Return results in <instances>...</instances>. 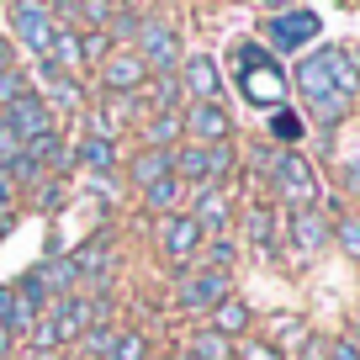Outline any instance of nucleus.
<instances>
[{
	"mask_svg": "<svg viewBox=\"0 0 360 360\" xmlns=\"http://www.w3.org/2000/svg\"><path fill=\"white\" fill-rule=\"evenodd\" d=\"M233 58H238V90H244L255 106H276V112H281V101H286L281 64L255 43H233Z\"/></svg>",
	"mask_w": 360,
	"mask_h": 360,
	"instance_id": "obj_1",
	"label": "nucleus"
},
{
	"mask_svg": "<svg viewBox=\"0 0 360 360\" xmlns=\"http://www.w3.org/2000/svg\"><path fill=\"white\" fill-rule=\"evenodd\" d=\"M297 85H302V96H307V106H313L318 117H323L328 127L345 117V96L334 90V75H328V48L323 53H313V58H302L297 64Z\"/></svg>",
	"mask_w": 360,
	"mask_h": 360,
	"instance_id": "obj_2",
	"label": "nucleus"
},
{
	"mask_svg": "<svg viewBox=\"0 0 360 360\" xmlns=\"http://www.w3.org/2000/svg\"><path fill=\"white\" fill-rule=\"evenodd\" d=\"M6 127L16 133V143H32V138H43V133H53V112H48V101L37 96V90H27V96H16L11 106H6Z\"/></svg>",
	"mask_w": 360,
	"mask_h": 360,
	"instance_id": "obj_3",
	"label": "nucleus"
},
{
	"mask_svg": "<svg viewBox=\"0 0 360 360\" xmlns=\"http://www.w3.org/2000/svg\"><path fill=\"white\" fill-rule=\"evenodd\" d=\"M276 191H281V202H292L297 212H302V207H313V202H318L313 165H307V159H297V154H286L281 165H276Z\"/></svg>",
	"mask_w": 360,
	"mask_h": 360,
	"instance_id": "obj_4",
	"label": "nucleus"
},
{
	"mask_svg": "<svg viewBox=\"0 0 360 360\" xmlns=\"http://www.w3.org/2000/svg\"><path fill=\"white\" fill-rule=\"evenodd\" d=\"M11 27H16V37L27 43V53H32V58H48L53 22H48V11L37 6V0H16V6H11Z\"/></svg>",
	"mask_w": 360,
	"mask_h": 360,
	"instance_id": "obj_5",
	"label": "nucleus"
},
{
	"mask_svg": "<svg viewBox=\"0 0 360 360\" xmlns=\"http://www.w3.org/2000/svg\"><path fill=\"white\" fill-rule=\"evenodd\" d=\"M186 122V133H191V143L196 148H217V143H228V112L217 101H191V112L180 117Z\"/></svg>",
	"mask_w": 360,
	"mask_h": 360,
	"instance_id": "obj_6",
	"label": "nucleus"
},
{
	"mask_svg": "<svg viewBox=\"0 0 360 360\" xmlns=\"http://www.w3.org/2000/svg\"><path fill=\"white\" fill-rule=\"evenodd\" d=\"M138 48H143V69L154 64L159 75H169V69H175V58H180V43H175V32H169L165 22H143L138 27Z\"/></svg>",
	"mask_w": 360,
	"mask_h": 360,
	"instance_id": "obj_7",
	"label": "nucleus"
},
{
	"mask_svg": "<svg viewBox=\"0 0 360 360\" xmlns=\"http://www.w3.org/2000/svg\"><path fill=\"white\" fill-rule=\"evenodd\" d=\"M90 318H96V302H85V297H53V318H48V334L58 339H79L90 328Z\"/></svg>",
	"mask_w": 360,
	"mask_h": 360,
	"instance_id": "obj_8",
	"label": "nucleus"
},
{
	"mask_svg": "<svg viewBox=\"0 0 360 360\" xmlns=\"http://www.w3.org/2000/svg\"><path fill=\"white\" fill-rule=\"evenodd\" d=\"M223 297H228V276H223V270H196V276L180 281L175 302L180 307H217Z\"/></svg>",
	"mask_w": 360,
	"mask_h": 360,
	"instance_id": "obj_9",
	"label": "nucleus"
},
{
	"mask_svg": "<svg viewBox=\"0 0 360 360\" xmlns=\"http://www.w3.org/2000/svg\"><path fill=\"white\" fill-rule=\"evenodd\" d=\"M196 249H202V228H196V217H165V255L175 259L180 270L196 259Z\"/></svg>",
	"mask_w": 360,
	"mask_h": 360,
	"instance_id": "obj_10",
	"label": "nucleus"
},
{
	"mask_svg": "<svg viewBox=\"0 0 360 360\" xmlns=\"http://www.w3.org/2000/svg\"><path fill=\"white\" fill-rule=\"evenodd\" d=\"M313 37H318V16L313 11H281L276 22H270V43L281 48V53H286V48L313 43Z\"/></svg>",
	"mask_w": 360,
	"mask_h": 360,
	"instance_id": "obj_11",
	"label": "nucleus"
},
{
	"mask_svg": "<svg viewBox=\"0 0 360 360\" xmlns=\"http://www.w3.org/2000/svg\"><path fill=\"white\" fill-rule=\"evenodd\" d=\"M143 75H148V69H143V58H138V53H112L101 64V85L117 90V96H133V90L143 85Z\"/></svg>",
	"mask_w": 360,
	"mask_h": 360,
	"instance_id": "obj_12",
	"label": "nucleus"
},
{
	"mask_svg": "<svg viewBox=\"0 0 360 360\" xmlns=\"http://www.w3.org/2000/svg\"><path fill=\"white\" fill-rule=\"evenodd\" d=\"M323 238H328L323 212H318V207H302V212L292 217V249H297L302 259H313L318 249H323Z\"/></svg>",
	"mask_w": 360,
	"mask_h": 360,
	"instance_id": "obj_13",
	"label": "nucleus"
},
{
	"mask_svg": "<svg viewBox=\"0 0 360 360\" xmlns=\"http://www.w3.org/2000/svg\"><path fill=\"white\" fill-rule=\"evenodd\" d=\"M186 90H191L196 101H217V90H223V79H217V64L207 53L186 58Z\"/></svg>",
	"mask_w": 360,
	"mask_h": 360,
	"instance_id": "obj_14",
	"label": "nucleus"
},
{
	"mask_svg": "<svg viewBox=\"0 0 360 360\" xmlns=\"http://www.w3.org/2000/svg\"><path fill=\"white\" fill-rule=\"evenodd\" d=\"M328 75H334V90L345 96V106L360 96V64L345 53V48H328Z\"/></svg>",
	"mask_w": 360,
	"mask_h": 360,
	"instance_id": "obj_15",
	"label": "nucleus"
},
{
	"mask_svg": "<svg viewBox=\"0 0 360 360\" xmlns=\"http://www.w3.org/2000/svg\"><path fill=\"white\" fill-rule=\"evenodd\" d=\"M169 175H175V165H169V148H148V154L133 159V180L143 186V191H148V186H159V180H169Z\"/></svg>",
	"mask_w": 360,
	"mask_h": 360,
	"instance_id": "obj_16",
	"label": "nucleus"
},
{
	"mask_svg": "<svg viewBox=\"0 0 360 360\" xmlns=\"http://www.w3.org/2000/svg\"><path fill=\"white\" fill-rule=\"evenodd\" d=\"M37 313L22 302V297L11 292V286H0V328H11V334H22V328H32Z\"/></svg>",
	"mask_w": 360,
	"mask_h": 360,
	"instance_id": "obj_17",
	"label": "nucleus"
},
{
	"mask_svg": "<svg viewBox=\"0 0 360 360\" xmlns=\"http://www.w3.org/2000/svg\"><path fill=\"white\" fill-rule=\"evenodd\" d=\"M191 217H196V228H202V233H207V228H223V223H228V191H217V186H212V191H202Z\"/></svg>",
	"mask_w": 360,
	"mask_h": 360,
	"instance_id": "obj_18",
	"label": "nucleus"
},
{
	"mask_svg": "<svg viewBox=\"0 0 360 360\" xmlns=\"http://www.w3.org/2000/svg\"><path fill=\"white\" fill-rule=\"evenodd\" d=\"M169 165H175V180L186 175V180H196V186H212V175H207V148L186 143L180 154H169Z\"/></svg>",
	"mask_w": 360,
	"mask_h": 360,
	"instance_id": "obj_19",
	"label": "nucleus"
},
{
	"mask_svg": "<svg viewBox=\"0 0 360 360\" xmlns=\"http://www.w3.org/2000/svg\"><path fill=\"white\" fill-rule=\"evenodd\" d=\"M48 64L69 75V69L79 64V37L75 32H53V43H48Z\"/></svg>",
	"mask_w": 360,
	"mask_h": 360,
	"instance_id": "obj_20",
	"label": "nucleus"
},
{
	"mask_svg": "<svg viewBox=\"0 0 360 360\" xmlns=\"http://www.w3.org/2000/svg\"><path fill=\"white\" fill-rule=\"evenodd\" d=\"M37 276H43V286H48V292H58V297H69V286L79 281L75 259H53V265H43V270H37Z\"/></svg>",
	"mask_w": 360,
	"mask_h": 360,
	"instance_id": "obj_21",
	"label": "nucleus"
},
{
	"mask_svg": "<svg viewBox=\"0 0 360 360\" xmlns=\"http://www.w3.org/2000/svg\"><path fill=\"white\" fill-rule=\"evenodd\" d=\"M180 133H186V122H180L175 112H159L154 122H148V143H154V148H169Z\"/></svg>",
	"mask_w": 360,
	"mask_h": 360,
	"instance_id": "obj_22",
	"label": "nucleus"
},
{
	"mask_svg": "<svg viewBox=\"0 0 360 360\" xmlns=\"http://www.w3.org/2000/svg\"><path fill=\"white\" fill-rule=\"evenodd\" d=\"M249 323V307L244 302H233V297H223V302H217V334H238V328Z\"/></svg>",
	"mask_w": 360,
	"mask_h": 360,
	"instance_id": "obj_23",
	"label": "nucleus"
},
{
	"mask_svg": "<svg viewBox=\"0 0 360 360\" xmlns=\"http://www.w3.org/2000/svg\"><path fill=\"white\" fill-rule=\"evenodd\" d=\"M191 360H228V339L217 334V328L196 334V339H191Z\"/></svg>",
	"mask_w": 360,
	"mask_h": 360,
	"instance_id": "obj_24",
	"label": "nucleus"
},
{
	"mask_svg": "<svg viewBox=\"0 0 360 360\" xmlns=\"http://www.w3.org/2000/svg\"><path fill=\"white\" fill-rule=\"evenodd\" d=\"M79 159H85L90 169H112V165H117V148H112V138H101V133H96L85 148H79Z\"/></svg>",
	"mask_w": 360,
	"mask_h": 360,
	"instance_id": "obj_25",
	"label": "nucleus"
},
{
	"mask_svg": "<svg viewBox=\"0 0 360 360\" xmlns=\"http://www.w3.org/2000/svg\"><path fill=\"white\" fill-rule=\"evenodd\" d=\"M75 270L79 276H101L106 270V238H90V244L75 255Z\"/></svg>",
	"mask_w": 360,
	"mask_h": 360,
	"instance_id": "obj_26",
	"label": "nucleus"
},
{
	"mask_svg": "<svg viewBox=\"0 0 360 360\" xmlns=\"http://www.w3.org/2000/svg\"><path fill=\"white\" fill-rule=\"evenodd\" d=\"M270 138H276V143H297V138H302V117L297 112H276L270 117Z\"/></svg>",
	"mask_w": 360,
	"mask_h": 360,
	"instance_id": "obj_27",
	"label": "nucleus"
},
{
	"mask_svg": "<svg viewBox=\"0 0 360 360\" xmlns=\"http://www.w3.org/2000/svg\"><path fill=\"white\" fill-rule=\"evenodd\" d=\"M11 292H16V297H22V302H27V307H32V313H37V307H43V302H48V286H43V276H37V270H32V276H22V281H16V286H11Z\"/></svg>",
	"mask_w": 360,
	"mask_h": 360,
	"instance_id": "obj_28",
	"label": "nucleus"
},
{
	"mask_svg": "<svg viewBox=\"0 0 360 360\" xmlns=\"http://www.w3.org/2000/svg\"><path fill=\"white\" fill-rule=\"evenodd\" d=\"M16 96H27V79L16 75V69H0V112H6Z\"/></svg>",
	"mask_w": 360,
	"mask_h": 360,
	"instance_id": "obj_29",
	"label": "nucleus"
},
{
	"mask_svg": "<svg viewBox=\"0 0 360 360\" xmlns=\"http://www.w3.org/2000/svg\"><path fill=\"white\" fill-rule=\"evenodd\" d=\"M249 233H255L259 255H270V207H255V212H249Z\"/></svg>",
	"mask_w": 360,
	"mask_h": 360,
	"instance_id": "obj_30",
	"label": "nucleus"
},
{
	"mask_svg": "<svg viewBox=\"0 0 360 360\" xmlns=\"http://www.w3.org/2000/svg\"><path fill=\"white\" fill-rule=\"evenodd\" d=\"M228 169H233V148H228V143L207 148V175H212V180H223Z\"/></svg>",
	"mask_w": 360,
	"mask_h": 360,
	"instance_id": "obj_31",
	"label": "nucleus"
},
{
	"mask_svg": "<svg viewBox=\"0 0 360 360\" xmlns=\"http://www.w3.org/2000/svg\"><path fill=\"white\" fill-rule=\"evenodd\" d=\"M339 244L349 259H360V217H339Z\"/></svg>",
	"mask_w": 360,
	"mask_h": 360,
	"instance_id": "obj_32",
	"label": "nucleus"
},
{
	"mask_svg": "<svg viewBox=\"0 0 360 360\" xmlns=\"http://www.w3.org/2000/svg\"><path fill=\"white\" fill-rule=\"evenodd\" d=\"M143 345H148L143 334H122V339L112 345V360H143Z\"/></svg>",
	"mask_w": 360,
	"mask_h": 360,
	"instance_id": "obj_33",
	"label": "nucleus"
},
{
	"mask_svg": "<svg viewBox=\"0 0 360 360\" xmlns=\"http://www.w3.org/2000/svg\"><path fill=\"white\" fill-rule=\"evenodd\" d=\"M79 339H85V349H90V360H101V355H112V345H117V339H112V334H106V328H85V334H79Z\"/></svg>",
	"mask_w": 360,
	"mask_h": 360,
	"instance_id": "obj_34",
	"label": "nucleus"
},
{
	"mask_svg": "<svg viewBox=\"0 0 360 360\" xmlns=\"http://www.w3.org/2000/svg\"><path fill=\"white\" fill-rule=\"evenodd\" d=\"M233 255H238V249H233V238H217V244L207 249V265H212V270H223V276H228V265H233Z\"/></svg>",
	"mask_w": 360,
	"mask_h": 360,
	"instance_id": "obj_35",
	"label": "nucleus"
},
{
	"mask_svg": "<svg viewBox=\"0 0 360 360\" xmlns=\"http://www.w3.org/2000/svg\"><path fill=\"white\" fill-rule=\"evenodd\" d=\"M180 196V180L169 175V180H159V186H148V207H169Z\"/></svg>",
	"mask_w": 360,
	"mask_h": 360,
	"instance_id": "obj_36",
	"label": "nucleus"
},
{
	"mask_svg": "<svg viewBox=\"0 0 360 360\" xmlns=\"http://www.w3.org/2000/svg\"><path fill=\"white\" fill-rule=\"evenodd\" d=\"M79 58H106V32H90V37H79Z\"/></svg>",
	"mask_w": 360,
	"mask_h": 360,
	"instance_id": "obj_37",
	"label": "nucleus"
},
{
	"mask_svg": "<svg viewBox=\"0 0 360 360\" xmlns=\"http://www.w3.org/2000/svg\"><path fill=\"white\" fill-rule=\"evenodd\" d=\"M323 360H360V349L349 345V339H334V345L323 349Z\"/></svg>",
	"mask_w": 360,
	"mask_h": 360,
	"instance_id": "obj_38",
	"label": "nucleus"
},
{
	"mask_svg": "<svg viewBox=\"0 0 360 360\" xmlns=\"http://www.w3.org/2000/svg\"><path fill=\"white\" fill-rule=\"evenodd\" d=\"M16 148H22V143H16V133L6 127V117H0V165H6V159H11Z\"/></svg>",
	"mask_w": 360,
	"mask_h": 360,
	"instance_id": "obj_39",
	"label": "nucleus"
},
{
	"mask_svg": "<svg viewBox=\"0 0 360 360\" xmlns=\"http://www.w3.org/2000/svg\"><path fill=\"white\" fill-rule=\"evenodd\" d=\"M154 90H159V106H175V96H180V85H175V79H169V75H165V79H159V85H154Z\"/></svg>",
	"mask_w": 360,
	"mask_h": 360,
	"instance_id": "obj_40",
	"label": "nucleus"
},
{
	"mask_svg": "<svg viewBox=\"0 0 360 360\" xmlns=\"http://www.w3.org/2000/svg\"><path fill=\"white\" fill-rule=\"evenodd\" d=\"M43 11H58V16H75V11H79V0H48Z\"/></svg>",
	"mask_w": 360,
	"mask_h": 360,
	"instance_id": "obj_41",
	"label": "nucleus"
},
{
	"mask_svg": "<svg viewBox=\"0 0 360 360\" xmlns=\"http://www.w3.org/2000/svg\"><path fill=\"white\" fill-rule=\"evenodd\" d=\"M244 360H281V355H276V349H249Z\"/></svg>",
	"mask_w": 360,
	"mask_h": 360,
	"instance_id": "obj_42",
	"label": "nucleus"
},
{
	"mask_svg": "<svg viewBox=\"0 0 360 360\" xmlns=\"http://www.w3.org/2000/svg\"><path fill=\"white\" fill-rule=\"evenodd\" d=\"M11 355V328H0V360Z\"/></svg>",
	"mask_w": 360,
	"mask_h": 360,
	"instance_id": "obj_43",
	"label": "nucleus"
},
{
	"mask_svg": "<svg viewBox=\"0 0 360 360\" xmlns=\"http://www.w3.org/2000/svg\"><path fill=\"white\" fill-rule=\"evenodd\" d=\"M0 69H11V43L0 37Z\"/></svg>",
	"mask_w": 360,
	"mask_h": 360,
	"instance_id": "obj_44",
	"label": "nucleus"
},
{
	"mask_svg": "<svg viewBox=\"0 0 360 360\" xmlns=\"http://www.w3.org/2000/svg\"><path fill=\"white\" fill-rule=\"evenodd\" d=\"M6 202H11V180L0 175V207H6Z\"/></svg>",
	"mask_w": 360,
	"mask_h": 360,
	"instance_id": "obj_45",
	"label": "nucleus"
}]
</instances>
